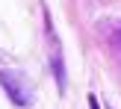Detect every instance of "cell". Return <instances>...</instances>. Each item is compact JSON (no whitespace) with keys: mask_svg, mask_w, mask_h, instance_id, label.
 Returning <instances> with one entry per match:
<instances>
[{"mask_svg":"<svg viewBox=\"0 0 121 109\" xmlns=\"http://www.w3.org/2000/svg\"><path fill=\"white\" fill-rule=\"evenodd\" d=\"M89 109H100V106H98V97H95V94H89Z\"/></svg>","mask_w":121,"mask_h":109,"instance_id":"cell-2","label":"cell"},{"mask_svg":"<svg viewBox=\"0 0 121 109\" xmlns=\"http://www.w3.org/2000/svg\"><path fill=\"white\" fill-rule=\"evenodd\" d=\"M0 86L6 88V94L12 97V103L18 106H30L33 103V86L27 83V77L18 74V71H0Z\"/></svg>","mask_w":121,"mask_h":109,"instance_id":"cell-1","label":"cell"},{"mask_svg":"<svg viewBox=\"0 0 121 109\" xmlns=\"http://www.w3.org/2000/svg\"><path fill=\"white\" fill-rule=\"evenodd\" d=\"M118 44H121V29H118Z\"/></svg>","mask_w":121,"mask_h":109,"instance_id":"cell-3","label":"cell"}]
</instances>
